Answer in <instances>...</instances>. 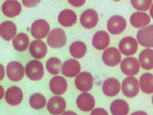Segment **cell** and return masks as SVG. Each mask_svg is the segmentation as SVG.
<instances>
[{
    "instance_id": "obj_1",
    "label": "cell",
    "mask_w": 153,
    "mask_h": 115,
    "mask_svg": "<svg viewBox=\"0 0 153 115\" xmlns=\"http://www.w3.org/2000/svg\"><path fill=\"white\" fill-rule=\"evenodd\" d=\"M47 44L53 48H63L67 44L66 33L60 28L54 29L48 33Z\"/></svg>"
},
{
    "instance_id": "obj_2",
    "label": "cell",
    "mask_w": 153,
    "mask_h": 115,
    "mask_svg": "<svg viewBox=\"0 0 153 115\" xmlns=\"http://www.w3.org/2000/svg\"><path fill=\"white\" fill-rule=\"evenodd\" d=\"M25 74L30 79L38 81L43 78L44 68L43 65L37 60H31L27 63L25 69Z\"/></svg>"
},
{
    "instance_id": "obj_3",
    "label": "cell",
    "mask_w": 153,
    "mask_h": 115,
    "mask_svg": "<svg viewBox=\"0 0 153 115\" xmlns=\"http://www.w3.org/2000/svg\"><path fill=\"white\" fill-rule=\"evenodd\" d=\"M122 93L127 98L137 96L140 91V83L135 77H127L121 84Z\"/></svg>"
},
{
    "instance_id": "obj_4",
    "label": "cell",
    "mask_w": 153,
    "mask_h": 115,
    "mask_svg": "<svg viewBox=\"0 0 153 115\" xmlns=\"http://www.w3.org/2000/svg\"><path fill=\"white\" fill-rule=\"evenodd\" d=\"M50 26L48 22L44 19L36 20L31 25V34L36 39H43L49 33Z\"/></svg>"
},
{
    "instance_id": "obj_5",
    "label": "cell",
    "mask_w": 153,
    "mask_h": 115,
    "mask_svg": "<svg viewBox=\"0 0 153 115\" xmlns=\"http://www.w3.org/2000/svg\"><path fill=\"white\" fill-rule=\"evenodd\" d=\"M126 20L121 15H114L107 22L108 31L114 35L120 34L126 29Z\"/></svg>"
},
{
    "instance_id": "obj_6",
    "label": "cell",
    "mask_w": 153,
    "mask_h": 115,
    "mask_svg": "<svg viewBox=\"0 0 153 115\" xmlns=\"http://www.w3.org/2000/svg\"><path fill=\"white\" fill-rule=\"evenodd\" d=\"M137 42L143 47L153 48V25H148L137 32Z\"/></svg>"
},
{
    "instance_id": "obj_7",
    "label": "cell",
    "mask_w": 153,
    "mask_h": 115,
    "mask_svg": "<svg viewBox=\"0 0 153 115\" xmlns=\"http://www.w3.org/2000/svg\"><path fill=\"white\" fill-rule=\"evenodd\" d=\"M75 83L78 90L82 92H87L91 90L93 87V76L87 71H82L76 76Z\"/></svg>"
},
{
    "instance_id": "obj_8",
    "label": "cell",
    "mask_w": 153,
    "mask_h": 115,
    "mask_svg": "<svg viewBox=\"0 0 153 115\" xmlns=\"http://www.w3.org/2000/svg\"><path fill=\"white\" fill-rule=\"evenodd\" d=\"M140 65L137 59L134 57H127L121 63V70L125 75L133 76L140 71Z\"/></svg>"
},
{
    "instance_id": "obj_9",
    "label": "cell",
    "mask_w": 153,
    "mask_h": 115,
    "mask_svg": "<svg viewBox=\"0 0 153 115\" xmlns=\"http://www.w3.org/2000/svg\"><path fill=\"white\" fill-rule=\"evenodd\" d=\"M138 42L132 37H126L119 43V50L123 55L132 56L137 53Z\"/></svg>"
},
{
    "instance_id": "obj_10",
    "label": "cell",
    "mask_w": 153,
    "mask_h": 115,
    "mask_svg": "<svg viewBox=\"0 0 153 115\" xmlns=\"http://www.w3.org/2000/svg\"><path fill=\"white\" fill-rule=\"evenodd\" d=\"M47 109L53 115H59L64 114L66 109V102L60 96H54L51 98L47 102Z\"/></svg>"
},
{
    "instance_id": "obj_11",
    "label": "cell",
    "mask_w": 153,
    "mask_h": 115,
    "mask_svg": "<svg viewBox=\"0 0 153 115\" xmlns=\"http://www.w3.org/2000/svg\"><path fill=\"white\" fill-rule=\"evenodd\" d=\"M98 22V14L97 11L92 9H87L83 11L80 16V23L82 27L86 29H92L97 25Z\"/></svg>"
},
{
    "instance_id": "obj_12",
    "label": "cell",
    "mask_w": 153,
    "mask_h": 115,
    "mask_svg": "<svg viewBox=\"0 0 153 115\" xmlns=\"http://www.w3.org/2000/svg\"><path fill=\"white\" fill-rule=\"evenodd\" d=\"M102 60L104 64L110 67H114L121 60V52L116 48H110L103 52Z\"/></svg>"
},
{
    "instance_id": "obj_13",
    "label": "cell",
    "mask_w": 153,
    "mask_h": 115,
    "mask_svg": "<svg viewBox=\"0 0 153 115\" xmlns=\"http://www.w3.org/2000/svg\"><path fill=\"white\" fill-rule=\"evenodd\" d=\"M24 68L18 61H11L7 66V74L8 78L12 81H20L24 76Z\"/></svg>"
},
{
    "instance_id": "obj_14",
    "label": "cell",
    "mask_w": 153,
    "mask_h": 115,
    "mask_svg": "<svg viewBox=\"0 0 153 115\" xmlns=\"http://www.w3.org/2000/svg\"><path fill=\"white\" fill-rule=\"evenodd\" d=\"M76 105L80 111L88 112L94 109V105H95V100L91 94L87 92H83L78 96L77 100H76Z\"/></svg>"
},
{
    "instance_id": "obj_15",
    "label": "cell",
    "mask_w": 153,
    "mask_h": 115,
    "mask_svg": "<svg viewBox=\"0 0 153 115\" xmlns=\"http://www.w3.org/2000/svg\"><path fill=\"white\" fill-rule=\"evenodd\" d=\"M80 64L75 59H69L62 65V74L66 77L72 78L77 76L80 72Z\"/></svg>"
},
{
    "instance_id": "obj_16",
    "label": "cell",
    "mask_w": 153,
    "mask_h": 115,
    "mask_svg": "<svg viewBox=\"0 0 153 115\" xmlns=\"http://www.w3.org/2000/svg\"><path fill=\"white\" fill-rule=\"evenodd\" d=\"M2 11L7 17L14 18L21 14L22 6L16 0H7L2 4Z\"/></svg>"
},
{
    "instance_id": "obj_17",
    "label": "cell",
    "mask_w": 153,
    "mask_h": 115,
    "mask_svg": "<svg viewBox=\"0 0 153 115\" xmlns=\"http://www.w3.org/2000/svg\"><path fill=\"white\" fill-rule=\"evenodd\" d=\"M121 91V84L117 79L109 78L104 81L102 84V91L108 97H114Z\"/></svg>"
},
{
    "instance_id": "obj_18",
    "label": "cell",
    "mask_w": 153,
    "mask_h": 115,
    "mask_svg": "<svg viewBox=\"0 0 153 115\" xmlns=\"http://www.w3.org/2000/svg\"><path fill=\"white\" fill-rule=\"evenodd\" d=\"M5 99L8 104L11 106H17L22 102L23 93L21 88L16 86L10 88L6 92Z\"/></svg>"
},
{
    "instance_id": "obj_19",
    "label": "cell",
    "mask_w": 153,
    "mask_h": 115,
    "mask_svg": "<svg viewBox=\"0 0 153 115\" xmlns=\"http://www.w3.org/2000/svg\"><path fill=\"white\" fill-rule=\"evenodd\" d=\"M48 48L47 45L41 40H34L30 45V54L33 58L36 59H42L47 54Z\"/></svg>"
},
{
    "instance_id": "obj_20",
    "label": "cell",
    "mask_w": 153,
    "mask_h": 115,
    "mask_svg": "<svg viewBox=\"0 0 153 115\" xmlns=\"http://www.w3.org/2000/svg\"><path fill=\"white\" fill-rule=\"evenodd\" d=\"M110 38L108 33L100 30L96 33L92 39V45L98 50H103L110 45Z\"/></svg>"
},
{
    "instance_id": "obj_21",
    "label": "cell",
    "mask_w": 153,
    "mask_h": 115,
    "mask_svg": "<svg viewBox=\"0 0 153 115\" xmlns=\"http://www.w3.org/2000/svg\"><path fill=\"white\" fill-rule=\"evenodd\" d=\"M49 88L54 94L60 95L65 93L68 88L66 79L61 76H55L51 79L49 82Z\"/></svg>"
},
{
    "instance_id": "obj_22",
    "label": "cell",
    "mask_w": 153,
    "mask_h": 115,
    "mask_svg": "<svg viewBox=\"0 0 153 115\" xmlns=\"http://www.w3.org/2000/svg\"><path fill=\"white\" fill-rule=\"evenodd\" d=\"M58 22L62 26L71 27L77 22V15L71 10H64L58 15Z\"/></svg>"
},
{
    "instance_id": "obj_23",
    "label": "cell",
    "mask_w": 153,
    "mask_h": 115,
    "mask_svg": "<svg viewBox=\"0 0 153 115\" xmlns=\"http://www.w3.org/2000/svg\"><path fill=\"white\" fill-rule=\"evenodd\" d=\"M17 26L13 22L6 21L0 25V35L7 42L14 39L16 35Z\"/></svg>"
},
{
    "instance_id": "obj_24",
    "label": "cell",
    "mask_w": 153,
    "mask_h": 115,
    "mask_svg": "<svg viewBox=\"0 0 153 115\" xmlns=\"http://www.w3.org/2000/svg\"><path fill=\"white\" fill-rule=\"evenodd\" d=\"M150 17L144 12H135L130 17V23L135 28H145L150 23Z\"/></svg>"
},
{
    "instance_id": "obj_25",
    "label": "cell",
    "mask_w": 153,
    "mask_h": 115,
    "mask_svg": "<svg viewBox=\"0 0 153 115\" xmlns=\"http://www.w3.org/2000/svg\"><path fill=\"white\" fill-rule=\"evenodd\" d=\"M110 111L113 115H128L129 106L125 100L116 99L110 105Z\"/></svg>"
},
{
    "instance_id": "obj_26",
    "label": "cell",
    "mask_w": 153,
    "mask_h": 115,
    "mask_svg": "<svg viewBox=\"0 0 153 115\" xmlns=\"http://www.w3.org/2000/svg\"><path fill=\"white\" fill-rule=\"evenodd\" d=\"M139 62L142 68L151 70L153 68V50L146 48L142 51L139 56Z\"/></svg>"
},
{
    "instance_id": "obj_27",
    "label": "cell",
    "mask_w": 153,
    "mask_h": 115,
    "mask_svg": "<svg viewBox=\"0 0 153 115\" xmlns=\"http://www.w3.org/2000/svg\"><path fill=\"white\" fill-rule=\"evenodd\" d=\"M30 45V38L24 33H20L13 39V46L15 50L24 52Z\"/></svg>"
},
{
    "instance_id": "obj_28",
    "label": "cell",
    "mask_w": 153,
    "mask_h": 115,
    "mask_svg": "<svg viewBox=\"0 0 153 115\" xmlns=\"http://www.w3.org/2000/svg\"><path fill=\"white\" fill-rule=\"evenodd\" d=\"M69 52L72 57L81 59L87 53V45L84 42L80 41L75 42L69 47Z\"/></svg>"
},
{
    "instance_id": "obj_29",
    "label": "cell",
    "mask_w": 153,
    "mask_h": 115,
    "mask_svg": "<svg viewBox=\"0 0 153 115\" xmlns=\"http://www.w3.org/2000/svg\"><path fill=\"white\" fill-rule=\"evenodd\" d=\"M140 88L145 94L153 93V75L151 73L143 74L140 79Z\"/></svg>"
},
{
    "instance_id": "obj_30",
    "label": "cell",
    "mask_w": 153,
    "mask_h": 115,
    "mask_svg": "<svg viewBox=\"0 0 153 115\" xmlns=\"http://www.w3.org/2000/svg\"><path fill=\"white\" fill-rule=\"evenodd\" d=\"M30 106L34 110H41L46 106V99L43 94L35 93L30 98Z\"/></svg>"
},
{
    "instance_id": "obj_31",
    "label": "cell",
    "mask_w": 153,
    "mask_h": 115,
    "mask_svg": "<svg viewBox=\"0 0 153 115\" xmlns=\"http://www.w3.org/2000/svg\"><path fill=\"white\" fill-rule=\"evenodd\" d=\"M62 64L60 60L56 57L49 58L46 62V69L52 75H57L60 72Z\"/></svg>"
},
{
    "instance_id": "obj_32",
    "label": "cell",
    "mask_w": 153,
    "mask_h": 115,
    "mask_svg": "<svg viewBox=\"0 0 153 115\" xmlns=\"http://www.w3.org/2000/svg\"><path fill=\"white\" fill-rule=\"evenodd\" d=\"M131 4L139 11H146L151 7L152 0H130Z\"/></svg>"
},
{
    "instance_id": "obj_33",
    "label": "cell",
    "mask_w": 153,
    "mask_h": 115,
    "mask_svg": "<svg viewBox=\"0 0 153 115\" xmlns=\"http://www.w3.org/2000/svg\"><path fill=\"white\" fill-rule=\"evenodd\" d=\"M41 0H22V3L25 7L33 8L37 6L41 2Z\"/></svg>"
},
{
    "instance_id": "obj_34",
    "label": "cell",
    "mask_w": 153,
    "mask_h": 115,
    "mask_svg": "<svg viewBox=\"0 0 153 115\" xmlns=\"http://www.w3.org/2000/svg\"><path fill=\"white\" fill-rule=\"evenodd\" d=\"M71 6L75 7H80L83 6L86 2V0H68Z\"/></svg>"
},
{
    "instance_id": "obj_35",
    "label": "cell",
    "mask_w": 153,
    "mask_h": 115,
    "mask_svg": "<svg viewBox=\"0 0 153 115\" xmlns=\"http://www.w3.org/2000/svg\"><path fill=\"white\" fill-rule=\"evenodd\" d=\"M91 115H109L108 114V112L102 108H97L94 109L93 111H91Z\"/></svg>"
},
{
    "instance_id": "obj_36",
    "label": "cell",
    "mask_w": 153,
    "mask_h": 115,
    "mask_svg": "<svg viewBox=\"0 0 153 115\" xmlns=\"http://www.w3.org/2000/svg\"><path fill=\"white\" fill-rule=\"evenodd\" d=\"M131 115H148V114H147L146 112H144V111H138L134 112V113H133Z\"/></svg>"
},
{
    "instance_id": "obj_37",
    "label": "cell",
    "mask_w": 153,
    "mask_h": 115,
    "mask_svg": "<svg viewBox=\"0 0 153 115\" xmlns=\"http://www.w3.org/2000/svg\"><path fill=\"white\" fill-rule=\"evenodd\" d=\"M0 69H1V76H0V79L2 80V79L4 78V68L2 65H0Z\"/></svg>"
},
{
    "instance_id": "obj_38",
    "label": "cell",
    "mask_w": 153,
    "mask_h": 115,
    "mask_svg": "<svg viewBox=\"0 0 153 115\" xmlns=\"http://www.w3.org/2000/svg\"><path fill=\"white\" fill-rule=\"evenodd\" d=\"M62 115H78L76 112H73V111H66L64 112Z\"/></svg>"
},
{
    "instance_id": "obj_39",
    "label": "cell",
    "mask_w": 153,
    "mask_h": 115,
    "mask_svg": "<svg viewBox=\"0 0 153 115\" xmlns=\"http://www.w3.org/2000/svg\"><path fill=\"white\" fill-rule=\"evenodd\" d=\"M0 92H1V97H0V99H2V97H3V93H4V91H3V88H2V86L0 87Z\"/></svg>"
},
{
    "instance_id": "obj_40",
    "label": "cell",
    "mask_w": 153,
    "mask_h": 115,
    "mask_svg": "<svg viewBox=\"0 0 153 115\" xmlns=\"http://www.w3.org/2000/svg\"><path fill=\"white\" fill-rule=\"evenodd\" d=\"M150 15H151V17L153 19V4L150 7Z\"/></svg>"
},
{
    "instance_id": "obj_41",
    "label": "cell",
    "mask_w": 153,
    "mask_h": 115,
    "mask_svg": "<svg viewBox=\"0 0 153 115\" xmlns=\"http://www.w3.org/2000/svg\"><path fill=\"white\" fill-rule=\"evenodd\" d=\"M152 104H153V96H152Z\"/></svg>"
},
{
    "instance_id": "obj_42",
    "label": "cell",
    "mask_w": 153,
    "mask_h": 115,
    "mask_svg": "<svg viewBox=\"0 0 153 115\" xmlns=\"http://www.w3.org/2000/svg\"><path fill=\"white\" fill-rule=\"evenodd\" d=\"M114 1H121V0H114Z\"/></svg>"
}]
</instances>
